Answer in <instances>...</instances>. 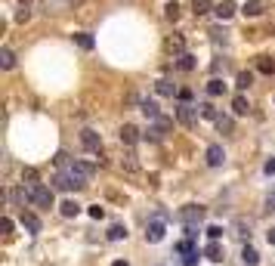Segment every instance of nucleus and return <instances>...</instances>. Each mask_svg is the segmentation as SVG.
Listing matches in <instances>:
<instances>
[{
	"label": "nucleus",
	"instance_id": "1",
	"mask_svg": "<svg viewBox=\"0 0 275 266\" xmlns=\"http://www.w3.org/2000/svg\"><path fill=\"white\" fill-rule=\"evenodd\" d=\"M28 192H31V204H37V208H53V189L50 186H44V183H37V186H28Z\"/></svg>",
	"mask_w": 275,
	"mask_h": 266
},
{
	"label": "nucleus",
	"instance_id": "2",
	"mask_svg": "<svg viewBox=\"0 0 275 266\" xmlns=\"http://www.w3.org/2000/svg\"><path fill=\"white\" fill-rule=\"evenodd\" d=\"M198 115H201V111L195 108V105H189V102H179V105H176V121H179L182 127H195Z\"/></svg>",
	"mask_w": 275,
	"mask_h": 266
},
{
	"label": "nucleus",
	"instance_id": "3",
	"mask_svg": "<svg viewBox=\"0 0 275 266\" xmlns=\"http://www.w3.org/2000/svg\"><path fill=\"white\" fill-rule=\"evenodd\" d=\"M179 220L186 226H198L204 220V208L201 204H186V208H179Z\"/></svg>",
	"mask_w": 275,
	"mask_h": 266
},
{
	"label": "nucleus",
	"instance_id": "4",
	"mask_svg": "<svg viewBox=\"0 0 275 266\" xmlns=\"http://www.w3.org/2000/svg\"><path fill=\"white\" fill-rule=\"evenodd\" d=\"M164 232H167L164 220H151V223H148V229H145V239H148L151 245H158V242L164 239Z\"/></svg>",
	"mask_w": 275,
	"mask_h": 266
},
{
	"label": "nucleus",
	"instance_id": "5",
	"mask_svg": "<svg viewBox=\"0 0 275 266\" xmlns=\"http://www.w3.org/2000/svg\"><path fill=\"white\" fill-rule=\"evenodd\" d=\"M182 50H186V41H182V34H170V37H164V53L182 56Z\"/></svg>",
	"mask_w": 275,
	"mask_h": 266
},
{
	"label": "nucleus",
	"instance_id": "6",
	"mask_svg": "<svg viewBox=\"0 0 275 266\" xmlns=\"http://www.w3.org/2000/svg\"><path fill=\"white\" fill-rule=\"evenodd\" d=\"M81 142H84L87 152H99V149H102V136H99L96 130H84V133H81Z\"/></svg>",
	"mask_w": 275,
	"mask_h": 266
},
{
	"label": "nucleus",
	"instance_id": "7",
	"mask_svg": "<svg viewBox=\"0 0 275 266\" xmlns=\"http://www.w3.org/2000/svg\"><path fill=\"white\" fill-rule=\"evenodd\" d=\"M53 186H56V189H62V192H68V189H81V186H77V183H74V176H71L68 170H62V173H56V180H53Z\"/></svg>",
	"mask_w": 275,
	"mask_h": 266
},
{
	"label": "nucleus",
	"instance_id": "8",
	"mask_svg": "<svg viewBox=\"0 0 275 266\" xmlns=\"http://www.w3.org/2000/svg\"><path fill=\"white\" fill-rule=\"evenodd\" d=\"M204 257H207V260H213V263H223L226 251H223V245H220V242H213V239H210V245L204 248Z\"/></svg>",
	"mask_w": 275,
	"mask_h": 266
},
{
	"label": "nucleus",
	"instance_id": "9",
	"mask_svg": "<svg viewBox=\"0 0 275 266\" xmlns=\"http://www.w3.org/2000/svg\"><path fill=\"white\" fill-rule=\"evenodd\" d=\"M223 161H226L223 145H210V149H207V164H210V167H220Z\"/></svg>",
	"mask_w": 275,
	"mask_h": 266
},
{
	"label": "nucleus",
	"instance_id": "10",
	"mask_svg": "<svg viewBox=\"0 0 275 266\" xmlns=\"http://www.w3.org/2000/svg\"><path fill=\"white\" fill-rule=\"evenodd\" d=\"M139 136H142L139 127H133V124H124V127H121V142H124V145H133Z\"/></svg>",
	"mask_w": 275,
	"mask_h": 266
},
{
	"label": "nucleus",
	"instance_id": "11",
	"mask_svg": "<svg viewBox=\"0 0 275 266\" xmlns=\"http://www.w3.org/2000/svg\"><path fill=\"white\" fill-rule=\"evenodd\" d=\"M121 167H124L127 173H136V170H139V158H136V152H130V149L124 152V158H121Z\"/></svg>",
	"mask_w": 275,
	"mask_h": 266
},
{
	"label": "nucleus",
	"instance_id": "12",
	"mask_svg": "<svg viewBox=\"0 0 275 266\" xmlns=\"http://www.w3.org/2000/svg\"><path fill=\"white\" fill-rule=\"evenodd\" d=\"M139 108H142V115H145L148 121H158V118H161V108H158V102H151V99H145Z\"/></svg>",
	"mask_w": 275,
	"mask_h": 266
},
{
	"label": "nucleus",
	"instance_id": "13",
	"mask_svg": "<svg viewBox=\"0 0 275 266\" xmlns=\"http://www.w3.org/2000/svg\"><path fill=\"white\" fill-rule=\"evenodd\" d=\"M213 13H217L220 19H232L235 13H238V7H235V4H232V0H223V4H220V7H213Z\"/></svg>",
	"mask_w": 275,
	"mask_h": 266
},
{
	"label": "nucleus",
	"instance_id": "14",
	"mask_svg": "<svg viewBox=\"0 0 275 266\" xmlns=\"http://www.w3.org/2000/svg\"><path fill=\"white\" fill-rule=\"evenodd\" d=\"M263 10H266V7L260 4V0H248V4L241 7V13H245L248 19H257V16H263Z\"/></svg>",
	"mask_w": 275,
	"mask_h": 266
},
{
	"label": "nucleus",
	"instance_id": "15",
	"mask_svg": "<svg viewBox=\"0 0 275 266\" xmlns=\"http://www.w3.org/2000/svg\"><path fill=\"white\" fill-rule=\"evenodd\" d=\"M59 211H62V217H77V214H81V204H77L74 198H68V201L59 204Z\"/></svg>",
	"mask_w": 275,
	"mask_h": 266
},
{
	"label": "nucleus",
	"instance_id": "16",
	"mask_svg": "<svg viewBox=\"0 0 275 266\" xmlns=\"http://www.w3.org/2000/svg\"><path fill=\"white\" fill-rule=\"evenodd\" d=\"M155 90H158L161 96H176V93H179V90H176V84H170L167 78H161L158 84H155Z\"/></svg>",
	"mask_w": 275,
	"mask_h": 266
},
{
	"label": "nucleus",
	"instance_id": "17",
	"mask_svg": "<svg viewBox=\"0 0 275 266\" xmlns=\"http://www.w3.org/2000/svg\"><path fill=\"white\" fill-rule=\"evenodd\" d=\"M22 226L28 232H41V220H37L34 214H22Z\"/></svg>",
	"mask_w": 275,
	"mask_h": 266
},
{
	"label": "nucleus",
	"instance_id": "18",
	"mask_svg": "<svg viewBox=\"0 0 275 266\" xmlns=\"http://www.w3.org/2000/svg\"><path fill=\"white\" fill-rule=\"evenodd\" d=\"M121 239H127V226H121V223H114L111 229H108V242H121Z\"/></svg>",
	"mask_w": 275,
	"mask_h": 266
},
{
	"label": "nucleus",
	"instance_id": "19",
	"mask_svg": "<svg viewBox=\"0 0 275 266\" xmlns=\"http://www.w3.org/2000/svg\"><path fill=\"white\" fill-rule=\"evenodd\" d=\"M232 111H235V115H248V111H251L248 99H245V96H235V99H232Z\"/></svg>",
	"mask_w": 275,
	"mask_h": 266
},
{
	"label": "nucleus",
	"instance_id": "20",
	"mask_svg": "<svg viewBox=\"0 0 275 266\" xmlns=\"http://www.w3.org/2000/svg\"><path fill=\"white\" fill-rule=\"evenodd\" d=\"M207 93H210V96H223V93H226V84H223L220 78H210V81H207Z\"/></svg>",
	"mask_w": 275,
	"mask_h": 266
},
{
	"label": "nucleus",
	"instance_id": "21",
	"mask_svg": "<svg viewBox=\"0 0 275 266\" xmlns=\"http://www.w3.org/2000/svg\"><path fill=\"white\" fill-rule=\"evenodd\" d=\"M217 130H220V133H232V130H235V121H232L229 115H220V118H217Z\"/></svg>",
	"mask_w": 275,
	"mask_h": 266
},
{
	"label": "nucleus",
	"instance_id": "22",
	"mask_svg": "<svg viewBox=\"0 0 275 266\" xmlns=\"http://www.w3.org/2000/svg\"><path fill=\"white\" fill-rule=\"evenodd\" d=\"M241 260H245V266H257V260H260V254L251 248V245H245V251H241Z\"/></svg>",
	"mask_w": 275,
	"mask_h": 266
},
{
	"label": "nucleus",
	"instance_id": "23",
	"mask_svg": "<svg viewBox=\"0 0 275 266\" xmlns=\"http://www.w3.org/2000/svg\"><path fill=\"white\" fill-rule=\"evenodd\" d=\"M192 10H195V16H207L213 7H210V0H192Z\"/></svg>",
	"mask_w": 275,
	"mask_h": 266
},
{
	"label": "nucleus",
	"instance_id": "24",
	"mask_svg": "<svg viewBox=\"0 0 275 266\" xmlns=\"http://www.w3.org/2000/svg\"><path fill=\"white\" fill-rule=\"evenodd\" d=\"M0 65H4L7 71H10V68H16V56H13V50H7V47L0 50Z\"/></svg>",
	"mask_w": 275,
	"mask_h": 266
},
{
	"label": "nucleus",
	"instance_id": "25",
	"mask_svg": "<svg viewBox=\"0 0 275 266\" xmlns=\"http://www.w3.org/2000/svg\"><path fill=\"white\" fill-rule=\"evenodd\" d=\"M235 235H238V239H248V235H251V223L238 217V220H235Z\"/></svg>",
	"mask_w": 275,
	"mask_h": 266
},
{
	"label": "nucleus",
	"instance_id": "26",
	"mask_svg": "<svg viewBox=\"0 0 275 266\" xmlns=\"http://www.w3.org/2000/svg\"><path fill=\"white\" fill-rule=\"evenodd\" d=\"M198 111H201V118H207V121H217V118H220V115H217V108H213L210 102H201Z\"/></svg>",
	"mask_w": 275,
	"mask_h": 266
},
{
	"label": "nucleus",
	"instance_id": "27",
	"mask_svg": "<svg viewBox=\"0 0 275 266\" xmlns=\"http://www.w3.org/2000/svg\"><path fill=\"white\" fill-rule=\"evenodd\" d=\"M251 84H254V74H251V71H241L238 81H235V87H238V90H248Z\"/></svg>",
	"mask_w": 275,
	"mask_h": 266
},
{
	"label": "nucleus",
	"instance_id": "28",
	"mask_svg": "<svg viewBox=\"0 0 275 266\" xmlns=\"http://www.w3.org/2000/svg\"><path fill=\"white\" fill-rule=\"evenodd\" d=\"M176 65H179V68H182V71H192V68H195V65H198V62H195V56H192V53H182V56H179V62H176Z\"/></svg>",
	"mask_w": 275,
	"mask_h": 266
},
{
	"label": "nucleus",
	"instance_id": "29",
	"mask_svg": "<svg viewBox=\"0 0 275 266\" xmlns=\"http://www.w3.org/2000/svg\"><path fill=\"white\" fill-rule=\"evenodd\" d=\"M257 68H260L263 74H272V71H275V59H269V56H260V62H257Z\"/></svg>",
	"mask_w": 275,
	"mask_h": 266
},
{
	"label": "nucleus",
	"instance_id": "30",
	"mask_svg": "<svg viewBox=\"0 0 275 266\" xmlns=\"http://www.w3.org/2000/svg\"><path fill=\"white\" fill-rule=\"evenodd\" d=\"M74 41H77V47H81V50H93V37L84 34V31H81V34H74Z\"/></svg>",
	"mask_w": 275,
	"mask_h": 266
},
{
	"label": "nucleus",
	"instance_id": "31",
	"mask_svg": "<svg viewBox=\"0 0 275 266\" xmlns=\"http://www.w3.org/2000/svg\"><path fill=\"white\" fill-rule=\"evenodd\" d=\"M71 164H74L77 170H81L87 180H90V176H93V170H96V164H90V161H71Z\"/></svg>",
	"mask_w": 275,
	"mask_h": 266
},
{
	"label": "nucleus",
	"instance_id": "32",
	"mask_svg": "<svg viewBox=\"0 0 275 266\" xmlns=\"http://www.w3.org/2000/svg\"><path fill=\"white\" fill-rule=\"evenodd\" d=\"M164 16H167L170 22H176V19H179V4H176V0H170V4L164 7Z\"/></svg>",
	"mask_w": 275,
	"mask_h": 266
},
{
	"label": "nucleus",
	"instance_id": "33",
	"mask_svg": "<svg viewBox=\"0 0 275 266\" xmlns=\"http://www.w3.org/2000/svg\"><path fill=\"white\" fill-rule=\"evenodd\" d=\"M176 251H179L182 257H186V254H195V245H192V239H186V242H179V245H176Z\"/></svg>",
	"mask_w": 275,
	"mask_h": 266
},
{
	"label": "nucleus",
	"instance_id": "34",
	"mask_svg": "<svg viewBox=\"0 0 275 266\" xmlns=\"http://www.w3.org/2000/svg\"><path fill=\"white\" fill-rule=\"evenodd\" d=\"M142 136H145V139H148V142H158V139H161V136H164V133H161V130H158V127H148V130H145V133H142Z\"/></svg>",
	"mask_w": 275,
	"mask_h": 266
},
{
	"label": "nucleus",
	"instance_id": "35",
	"mask_svg": "<svg viewBox=\"0 0 275 266\" xmlns=\"http://www.w3.org/2000/svg\"><path fill=\"white\" fill-rule=\"evenodd\" d=\"M155 127H158V130H161V133H167V130H170V127H173V121H170V118H164V115H161V118H158V121H155Z\"/></svg>",
	"mask_w": 275,
	"mask_h": 266
},
{
	"label": "nucleus",
	"instance_id": "36",
	"mask_svg": "<svg viewBox=\"0 0 275 266\" xmlns=\"http://www.w3.org/2000/svg\"><path fill=\"white\" fill-rule=\"evenodd\" d=\"M22 180H28V186H37V170H34V167H25Z\"/></svg>",
	"mask_w": 275,
	"mask_h": 266
},
{
	"label": "nucleus",
	"instance_id": "37",
	"mask_svg": "<svg viewBox=\"0 0 275 266\" xmlns=\"http://www.w3.org/2000/svg\"><path fill=\"white\" fill-rule=\"evenodd\" d=\"M182 266H198V251H195V254H186V257H182Z\"/></svg>",
	"mask_w": 275,
	"mask_h": 266
},
{
	"label": "nucleus",
	"instance_id": "38",
	"mask_svg": "<svg viewBox=\"0 0 275 266\" xmlns=\"http://www.w3.org/2000/svg\"><path fill=\"white\" fill-rule=\"evenodd\" d=\"M207 235H210L213 242H220V239H223V229H220V226H207Z\"/></svg>",
	"mask_w": 275,
	"mask_h": 266
},
{
	"label": "nucleus",
	"instance_id": "39",
	"mask_svg": "<svg viewBox=\"0 0 275 266\" xmlns=\"http://www.w3.org/2000/svg\"><path fill=\"white\" fill-rule=\"evenodd\" d=\"M0 229H4V235H13V220L4 217V223H0Z\"/></svg>",
	"mask_w": 275,
	"mask_h": 266
},
{
	"label": "nucleus",
	"instance_id": "40",
	"mask_svg": "<svg viewBox=\"0 0 275 266\" xmlns=\"http://www.w3.org/2000/svg\"><path fill=\"white\" fill-rule=\"evenodd\" d=\"M90 217H93V220H102V217H105V208L93 204V208H90Z\"/></svg>",
	"mask_w": 275,
	"mask_h": 266
},
{
	"label": "nucleus",
	"instance_id": "41",
	"mask_svg": "<svg viewBox=\"0 0 275 266\" xmlns=\"http://www.w3.org/2000/svg\"><path fill=\"white\" fill-rule=\"evenodd\" d=\"M263 173H266V176H275V158H269V161L263 164Z\"/></svg>",
	"mask_w": 275,
	"mask_h": 266
},
{
	"label": "nucleus",
	"instance_id": "42",
	"mask_svg": "<svg viewBox=\"0 0 275 266\" xmlns=\"http://www.w3.org/2000/svg\"><path fill=\"white\" fill-rule=\"evenodd\" d=\"M266 211H275V189L266 195Z\"/></svg>",
	"mask_w": 275,
	"mask_h": 266
},
{
	"label": "nucleus",
	"instance_id": "43",
	"mask_svg": "<svg viewBox=\"0 0 275 266\" xmlns=\"http://www.w3.org/2000/svg\"><path fill=\"white\" fill-rule=\"evenodd\" d=\"M28 19H31V13H28V10H25V7H22V10H19V13H16V22H28Z\"/></svg>",
	"mask_w": 275,
	"mask_h": 266
},
{
	"label": "nucleus",
	"instance_id": "44",
	"mask_svg": "<svg viewBox=\"0 0 275 266\" xmlns=\"http://www.w3.org/2000/svg\"><path fill=\"white\" fill-rule=\"evenodd\" d=\"M53 161H56V164H59V167H65V164H68V155H65V152H59V155H56V158H53Z\"/></svg>",
	"mask_w": 275,
	"mask_h": 266
},
{
	"label": "nucleus",
	"instance_id": "45",
	"mask_svg": "<svg viewBox=\"0 0 275 266\" xmlns=\"http://www.w3.org/2000/svg\"><path fill=\"white\" fill-rule=\"evenodd\" d=\"M176 96H179V102H189V99H192V90H179Z\"/></svg>",
	"mask_w": 275,
	"mask_h": 266
},
{
	"label": "nucleus",
	"instance_id": "46",
	"mask_svg": "<svg viewBox=\"0 0 275 266\" xmlns=\"http://www.w3.org/2000/svg\"><path fill=\"white\" fill-rule=\"evenodd\" d=\"M266 242H269V245H275V226H272V229L266 232Z\"/></svg>",
	"mask_w": 275,
	"mask_h": 266
},
{
	"label": "nucleus",
	"instance_id": "47",
	"mask_svg": "<svg viewBox=\"0 0 275 266\" xmlns=\"http://www.w3.org/2000/svg\"><path fill=\"white\" fill-rule=\"evenodd\" d=\"M111 266H127V260H114V263H111Z\"/></svg>",
	"mask_w": 275,
	"mask_h": 266
}]
</instances>
